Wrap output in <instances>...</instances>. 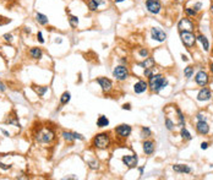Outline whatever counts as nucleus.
<instances>
[{
  "instance_id": "nucleus-45",
  "label": "nucleus",
  "mask_w": 213,
  "mask_h": 180,
  "mask_svg": "<svg viewBox=\"0 0 213 180\" xmlns=\"http://www.w3.org/2000/svg\"><path fill=\"white\" fill-rule=\"evenodd\" d=\"M1 132H2L6 137H9V136H10V132H9V131H6V130H4V129H1Z\"/></svg>"
},
{
  "instance_id": "nucleus-47",
  "label": "nucleus",
  "mask_w": 213,
  "mask_h": 180,
  "mask_svg": "<svg viewBox=\"0 0 213 180\" xmlns=\"http://www.w3.org/2000/svg\"><path fill=\"white\" fill-rule=\"evenodd\" d=\"M64 179H77V177L76 175H69V177H65Z\"/></svg>"
},
{
  "instance_id": "nucleus-30",
  "label": "nucleus",
  "mask_w": 213,
  "mask_h": 180,
  "mask_svg": "<svg viewBox=\"0 0 213 180\" xmlns=\"http://www.w3.org/2000/svg\"><path fill=\"white\" fill-rule=\"evenodd\" d=\"M78 22H80V20H78L77 16H75V15H70V16H69V23H70V26H71L72 28H76V27H77Z\"/></svg>"
},
{
  "instance_id": "nucleus-41",
  "label": "nucleus",
  "mask_w": 213,
  "mask_h": 180,
  "mask_svg": "<svg viewBox=\"0 0 213 180\" xmlns=\"http://www.w3.org/2000/svg\"><path fill=\"white\" fill-rule=\"evenodd\" d=\"M124 110H131V104L130 103H125V104H123V107H121Z\"/></svg>"
},
{
  "instance_id": "nucleus-46",
  "label": "nucleus",
  "mask_w": 213,
  "mask_h": 180,
  "mask_svg": "<svg viewBox=\"0 0 213 180\" xmlns=\"http://www.w3.org/2000/svg\"><path fill=\"white\" fill-rule=\"evenodd\" d=\"M138 170H140V175H143V170H145V165H142V167H140V168H138Z\"/></svg>"
},
{
  "instance_id": "nucleus-1",
  "label": "nucleus",
  "mask_w": 213,
  "mask_h": 180,
  "mask_svg": "<svg viewBox=\"0 0 213 180\" xmlns=\"http://www.w3.org/2000/svg\"><path fill=\"white\" fill-rule=\"evenodd\" d=\"M167 86H168V80L162 74H153L151 77H148V88L153 93L160 92Z\"/></svg>"
},
{
  "instance_id": "nucleus-29",
  "label": "nucleus",
  "mask_w": 213,
  "mask_h": 180,
  "mask_svg": "<svg viewBox=\"0 0 213 180\" xmlns=\"http://www.w3.org/2000/svg\"><path fill=\"white\" fill-rule=\"evenodd\" d=\"M164 125H165V127L169 130V131H173L175 129V124H174V121L170 119L169 117H167L165 119H164Z\"/></svg>"
},
{
  "instance_id": "nucleus-34",
  "label": "nucleus",
  "mask_w": 213,
  "mask_h": 180,
  "mask_svg": "<svg viewBox=\"0 0 213 180\" xmlns=\"http://www.w3.org/2000/svg\"><path fill=\"white\" fill-rule=\"evenodd\" d=\"M138 55L145 59V58L150 57V50L147 48H141V49H138Z\"/></svg>"
},
{
  "instance_id": "nucleus-40",
  "label": "nucleus",
  "mask_w": 213,
  "mask_h": 180,
  "mask_svg": "<svg viewBox=\"0 0 213 180\" xmlns=\"http://www.w3.org/2000/svg\"><path fill=\"white\" fill-rule=\"evenodd\" d=\"M0 169H2V170H9V169H11V164H4V163L0 162Z\"/></svg>"
},
{
  "instance_id": "nucleus-7",
  "label": "nucleus",
  "mask_w": 213,
  "mask_h": 180,
  "mask_svg": "<svg viewBox=\"0 0 213 180\" xmlns=\"http://www.w3.org/2000/svg\"><path fill=\"white\" fill-rule=\"evenodd\" d=\"M145 6H146V10L152 15H158L162 11V1L160 0H146Z\"/></svg>"
},
{
  "instance_id": "nucleus-38",
  "label": "nucleus",
  "mask_w": 213,
  "mask_h": 180,
  "mask_svg": "<svg viewBox=\"0 0 213 180\" xmlns=\"http://www.w3.org/2000/svg\"><path fill=\"white\" fill-rule=\"evenodd\" d=\"M192 7H194L197 12H198V11H201V10H202V2H201V1H197V2H195Z\"/></svg>"
},
{
  "instance_id": "nucleus-10",
  "label": "nucleus",
  "mask_w": 213,
  "mask_h": 180,
  "mask_svg": "<svg viewBox=\"0 0 213 180\" xmlns=\"http://www.w3.org/2000/svg\"><path fill=\"white\" fill-rule=\"evenodd\" d=\"M121 162L124 163V165H126L129 169H134L137 167L138 163V157L137 155H125L121 157Z\"/></svg>"
},
{
  "instance_id": "nucleus-50",
  "label": "nucleus",
  "mask_w": 213,
  "mask_h": 180,
  "mask_svg": "<svg viewBox=\"0 0 213 180\" xmlns=\"http://www.w3.org/2000/svg\"><path fill=\"white\" fill-rule=\"evenodd\" d=\"M181 58H183V60H184V61H188V57H186V55H184V54H183V55H181Z\"/></svg>"
},
{
  "instance_id": "nucleus-4",
  "label": "nucleus",
  "mask_w": 213,
  "mask_h": 180,
  "mask_svg": "<svg viewBox=\"0 0 213 180\" xmlns=\"http://www.w3.org/2000/svg\"><path fill=\"white\" fill-rule=\"evenodd\" d=\"M179 36H180V40L181 43L188 48V49H192L195 45H196V35L194 32H179Z\"/></svg>"
},
{
  "instance_id": "nucleus-21",
  "label": "nucleus",
  "mask_w": 213,
  "mask_h": 180,
  "mask_svg": "<svg viewBox=\"0 0 213 180\" xmlns=\"http://www.w3.org/2000/svg\"><path fill=\"white\" fill-rule=\"evenodd\" d=\"M196 39H197V42L201 43L202 49L205 52H208L210 50V42H208V38L206 36H203V35H196Z\"/></svg>"
},
{
  "instance_id": "nucleus-17",
  "label": "nucleus",
  "mask_w": 213,
  "mask_h": 180,
  "mask_svg": "<svg viewBox=\"0 0 213 180\" xmlns=\"http://www.w3.org/2000/svg\"><path fill=\"white\" fill-rule=\"evenodd\" d=\"M148 90V82H146L145 80H138L134 85V92L136 95H142Z\"/></svg>"
},
{
  "instance_id": "nucleus-6",
  "label": "nucleus",
  "mask_w": 213,
  "mask_h": 180,
  "mask_svg": "<svg viewBox=\"0 0 213 180\" xmlns=\"http://www.w3.org/2000/svg\"><path fill=\"white\" fill-rule=\"evenodd\" d=\"M178 30L179 32H194L195 23L190 17H183L178 22Z\"/></svg>"
},
{
  "instance_id": "nucleus-49",
  "label": "nucleus",
  "mask_w": 213,
  "mask_h": 180,
  "mask_svg": "<svg viewBox=\"0 0 213 180\" xmlns=\"http://www.w3.org/2000/svg\"><path fill=\"white\" fill-rule=\"evenodd\" d=\"M54 42H55V43H59V44H60V43H63V39H61V38H57V39L54 40Z\"/></svg>"
},
{
  "instance_id": "nucleus-42",
  "label": "nucleus",
  "mask_w": 213,
  "mask_h": 180,
  "mask_svg": "<svg viewBox=\"0 0 213 180\" xmlns=\"http://www.w3.org/2000/svg\"><path fill=\"white\" fill-rule=\"evenodd\" d=\"M210 147V143L208 142H202L201 143V150H207Z\"/></svg>"
},
{
  "instance_id": "nucleus-2",
  "label": "nucleus",
  "mask_w": 213,
  "mask_h": 180,
  "mask_svg": "<svg viewBox=\"0 0 213 180\" xmlns=\"http://www.w3.org/2000/svg\"><path fill=\"white\" fill-rule=\"evenodd\" d=\"M110 143H112V140L108 132H99L92 140V146L97 150H107L110 146Z\"/></svg>"
},
{
  "instance_id": "nucleus-3",
  "label": "nucleus",
  "mask_w": 213,
  "mask_h": 180,
  "mask_svg": "<svg viewBox=\"0 0 213 180\" xmlns=\"http://www.w3.org/2000/svg\"><path fill=\"white\" fill-rule=\"evenodd\" d=\"M55 139V132L50 127H43L36 134V141L39 143H50Z\"/></svg>"
},
{
  "instance_id": "nucleus-33",
  "label": "nucleus",
  "mask_w": 213,
  "mask_h": 180,
  "mask_svg": "<svg viewBox=\"0 0 213 180\" xmlns=\"http://www.w3.org/2000/svg\"><path fill=\"white\" fill-rule=\"evenodd\" d=\"M6 122H7V124H11V125H14V126H16V127H20V126H21L19 120H17V117H9V118L6 119Z\"/></svg>"
},
{
  "instance_id": "nucleus-36",
  "label": "nucleus",
  "mask_w": 213,
  "mask_h": 180,
  "mask_svg": "<svg viewBox=\"0 0 213 180\" xmlns=\"http://www.w3.org/2000/svg\"><path fill=\"white\" fill-rule=\"evenodd\" d=\"M88 167H90V169H93V170H96V169H98V162L97 160H88Z\"/></svg>"
},
{
  "instance_id": "nucleus-22",
  "label": "nucleus",
  "mask_w": 213,
  "mask_h": 180,
  "mask_svg": "<svg viewBox=\"0 0 213 180\" xmlns=\"http://www.w3.org/2000/svg\"><path fill=\"white\" fill-rule=\"evenodd\" d=\"M30 55H31L32 59L38 60L43 57V52H42V49L38 48V47H33V48L30 49Z\"/></svg>"
},
{
  "instance_id": "nucleus-15",
  "label": "nucleus",
  "mask_w": 213,
  "mask_h": 180,
  "mask_svg": "<svg viewBox=\"0 0 213 180\" xmlns=\"http://www.w3.org/2000/svg\"><path fill=\"white\" fill-rule=\"evenodd\" d=\"M142 150L146 156H152L155 150V142L152 140H145L142 143Z\"/></svg>"
},
{
  "instance_id": "nucleus-25",
  "label": "nucleus",
  "mask_w": 213,
  "mask_h": 180,
  "mask_svg": "<svg viewBox=\"0 0 213 180\" xmlns=\"http://www.w3.org/2000/svg\"><path fill=\"white\" fill-rule=\"evenodd\" d=\"M180 136H181V139H183L184 141H190L191 139H192L191 134L189 132V130H188L185 126H183V127H181V130H180Z\"/></svg>"
},
{
  "instance_id": "nucleus-9",
  "label": "nucleus",
  "mask_w": 213,
  "mask_h": 180,
  "mask_svg": "<svg viewBox=\"0 0 213 180\" xmlns=\"http://www.w3.org/2000/svg\"><path fill=\"white\" fill-rule=\"evenodd\" d=\"M150 33H151V38L158 43H163L167 39V33L159 27H152Z\"/></svg>"
},
{
  "instance_id": "nucleus-5",
  "label": "nucleus",
  "mask_w": 213,
  "mask_h": 180,
  "mask_svg": "<svg viewBox=\"0 0 213 180\" xmlns=\"http://www.w3.org/2000/svg\"><path fill=\"white\" fill-rule=\"evenodd\" d=\"M129 76H130V71L125 65H118L113 70V77L116 81H120V82L126 81L129 79Z\"/></svg>"
},
{
  "instance_id": "nucleus-26",
  "label": "nucleus",
  "mask_w": 213,
  "mask_h": 180,
  "mask_svg": "<svg viewBox=\"0 0 213 180\" xmlns=\"http://www.w3.org/2000/svg\"><path fill=\"white\" fill-rule=\"evenodd\" d=\"M70 99H71V93L67 92V91H65V92L61 95V97H60V104H61V105L67 104V103L70 102Z\"/></svg>"
},
{
  "instance_id": "nucleus-14",
  "label": "nucleus",
  "mask_w": 213,
  "mask_h": 180,
  "mask_svg": "<svg viewBox=\"0 0 213 180\" xmlns=\"http://www.w3.org/2000/svg\"><path fill=\"white\" fill-rule=\"evenodd\" d=\"M212 98V91L208 87H202L200 90V92L197 93V100L198 102H207Z\"/></svg>"
},
{
  "instance_id": "nucleus-32",
  "label": "nucleus",
  "mask_w": 213,
  "mask_h": 180,
  "mask_svg": "<svg viewBox=\"0 0 213 180\" xmlns=\"http://www.w3.org/2000/svg\"><path fill=\"white\" fill-rule=\"evenodd\" d=\"M184 75H185V77L188 80H190L192 77V75H194V67L192 66H186L185 70H184Z\"/></svg>"
},
{
  "instance_id": "nucleus-13",
  "label": "nucleus",
  "mask_w": 213,
  "mask_h": 180,
  "mask_svg": "<svg viewBox=\"0 0 213 180\" xmlns=\"http://www.w3.org/2000/svg\"><path fill=\"white\" fill-rule=\"evenodd\" d=\"M97 83L99 85V87L102 88V91L104 93H108L113 90V82L110 79H107V77H98L97 80Z\"/></svg>"
},
{
  "instance_id": "nucleus-44",
  "label": "nucleus",
  "mask_w": 213,
  "mask_h": 180,
  "mask_svg": "<svg viewBox=\"0 0 213 180\" xmlns=\"http://www.w3.org/2000/svg\"><path fill=\"white\" fill-rule=\"evenodd\" d=\"M5 90H6V87H5V85H4V83H2L1 81H0V91H1V92H4Z\"/></svg>"
},
{
  "instance_id": "nucleus-24",
  "label": "nucleus",
  "mask_w": 213,
  "mask_h": 180,
  "mask_svg": "<svg viewBox=\"0 0 213 180\" xmlns=\"http://www.w3.org/2000/svg\"><path fill=\"white\" fill-rule=\"evenodd\" d=\"M97 126L98 127H100V129L109 126V119H108L105 115H99L97 119Z\"/></svg>"
},
{
  "instance_id": "nucleus-16",
  "label": "nucleus",
  "mask_w": 213,
  "mask_h": 180,
  "mask_svg": "<svg viewBox=\"0 0 213 180\" xmlns=\"http://www.w3.org/2000/svg\"><path fill=\"white\" fill-rule=\"evenodd\" d=\"M196 131L200 135H207L210 132V125L207 120H198L196 124Z\"/></svg>"
},
{
  "instance_id": "nucleus-37",
  "label": "nucleus",
  "mask_w": 213,
  "mask_h": 180,
  "mask_svg": "<svg viewBox=\"0 0 213 180\" xmlns=\"http://www.w3.org/2000/svg\"><path fill=\"white\" fill-rule=\"evenodd\" d=\"M2 38H4V40H5V42H9V43H11V42H12V39H14V36H12L11 33H5V35L2 36Z\"/></svg>"
},
{
  "instance_id": "nucleus-20",
  "label": "nucleus",
  "mask_w": 213,
  "mask_h": 180,
  "mask_svg": "<svg viewBox=\"0 0 213 180\" xmlns=\"http://www.w3.org/2000/svg\"><path fill=\"white\" fill-rule=\"evenodd\" d=\"M137 65L140 67H142V69H151V67L155 66V60L152 57H147V58L143 59V61H140Z\"/></svg>"
},
{
  "instance_id": "nucleus-52",
  "label": "nucleus",
  "mask_w": 213,
  "mask_h": 180,
  "mask_svg": "<svg viewBox=\"0 0 213 180\" xmlns=\"http://www.w3.org/2000/svg\"><path fill=\"white\" fill-rule=\"evenodd\" d=\"M211 12L213 14V2H212V5H211Z\"/></svg>"
},
{
  "instance_id": "nucleus-19",
  "label": "nucleus",
  "mask_w": 213,
  "mask_h": 180,
  "mask_svg": "<svg viewBox=\"0 0 213 180\" xmlns=\"http://www.w3.org/2000/svg\"><path fill=\"white\" fill-rule=\"evenodd\" d=\"M173 170L175 173H179V174H190V173H192L191 167H189L186 164H174Z\"/></svg>"
},
{
  "instance_id": "nucleus-28",
  "label": "nucleus",
  "mask_w": 213,
  "mask_h": 180,
  "mask_svg": "<svg viewBox=\"0 0 213 180\" xmlns=\"http://www.w3.org/2000/svg\"><path fill=\"white\" fill-rule=\"evenodd\" d=\"M151 135H152V131H151V129H150L148 126H142V127H141V137L147 139V137H150Z\"/></svg>"
},
{
  "instance_id": "nucleus-11",
  "label": "nucleus",
  "mask_w": 213,
  "mask_h": 180,
  "mask_svg": "<svg viewBox=\"0 0 213 180\" xmlns=\"http://www.w3.org/2000/svg\"><path fill=\"white\" fill-rule=\"evenodd\" d=\"M61 136L63 139L66 141V142H74V141H83L85 140V136L82 134H78V132H72V131H63L61 132Z\"/></svg>"
},
{
  "instance_id": "nucleus-51",
  "label": "nucleus",
  "mask_w": 213,
  "mask_h": 180,
  "mask_svg": "<svg viewBox=\"0 0 213 180\" xmlns=\"http://www.w3.org/2000/svg\"><path fill=\"white\" fill-rule=\"evenodd\" d=\"M210 70H211V72L213 74V62H211V65H210Z\"/></svg>"
},
{
  "instance_id": "nucleus-31",
  "label": "nucleus",
  "mask_w": 213,
  "mask_h": 180,
  "mask_svg": "<svg viewBox=\"0 0 213 180\" xmlns=\"http://www.w3.org/2000/svg\"><path fill=\"white\" fill-rule=\"evenodd\" d=\"M185 14H186L188 17H196L198 12L195 10L194 7H189L188 6V7H185Z\"/></svg>"
},
{
  "instance_id": "nucleus-12",
  "label": "nucleus",
  "mask_w": 213,
  "mask_h": 180,
  "mask_svg": "<svg viewBox=\"0 0 213 180\" xmlns=\"http://www.w3.org/2000/svg\"><path fill=\"white\" fill-rule=\"evenodd\" d=\"M195 81H196V83H197L198 86L205 87V86H207L208 82H210V75H208L206 71L200 70V71L195 75Z\"/></svg>"
},
{
  "instance_id": "nucleus-23",
  "label": "nucleus",
  "mask_w": 213,
  "mask_h": 180,
  "mask_svg": "<svg viewBox=\"0 0 213 180\" xmlns=\"http://www.w3.org/2000/svg\"><path fill=\"white\" fill-rule=\"evenodd\" d=\"M35 19H36V21L38 22L40 26H45V25H48V22H49L48 16L44 15V14H40V12H37V14H36Z\"/></svg>"
},
{
  "instance_id": "nucleus-39",
  "label": "nucleus",
  "mask_w": 213,
  "mask_h": 180,
  "mask_svg": "<svg viewBox=\"0 0 213 180\" xmlns=\"http://www.w3.org/2000/svg\"><path fill=\"white\" fill-rule=\"evenodd\" d=\"M37 40H38L40 44H43V43L45 42V40H44V38H43V35H42V32H40V31H38V32H37Z\"/></svg>"
},
{
  "instance_id": "nucleus-35",
  "label": "nucleus",
  "mask_w": 213,
  "mask_h": 180,
  "mask_svg": "<svg viewBox=\"0 0 213 180\" xmlns=\"http://www.w3.org/2000/svg\"><path fill=\"white\" fill-rule=\"evenodd\" d=\"M153 74H155V67H151V69H145V71H143V75H145L146 77H151Z\"/></svg>"
},
{
  "instance_id": "nucleus-48",
  "label": "nucleus",
  "mask_w": 213,
  "mask_h": 180,
  "mask_svg": "<svg viewBox=\"0 0 213 180\" xmlns=\"http://www.w3.org/2000/svg\"><path fill=\"white\" fill-rule=\"evenodd\" d=\"M115 4H120V2H124V1H126V0H113Z\"/></svg>"
},
{
  "instance_id": "nucleus-27",
  "label": "nucleus",
  "mask_w": 213,
  "mask_h": 180,
  "mask_svg": "<svg viewBox=\"0 0 213 180\" xmlns=\"http://www.w3.org/2000/svg\"><path fill=\"white\" fill-rule=\"evenodd\" d=\"M33 90H35V92L38 95L39 97H43L45 95V92L48 91V87H45V86H40V87L33 86Z\"/></svg>"
},
{
  "instance_id": "nucleus-18",
  "label": "nucleus",
  "mask_w": 213,
  "mask_h": 180,
  "mask_svg": "<svg viewBox=\"0 0 213 180\" xmlns=\"http://www.w3.org/2000/svg\"><path fill=\"white\" fill-rule=\"evenodd\" d=\"M105 4H107V0H88L87 1L88 10L92 12H96L97 10H99L100 6H104Z\"/></svg>"
},
{
  "instance_id": "nucleus-8",
  "label": "nucleus",
  "mask_w": 213,
  "mask_h": 180,
  "mask_svg": "<svg viewBox=\"0 0 213 180\" xmlns=\"http://www.w3.org/2000/svg\"><path fill=\"white\" fill-rule=\"evenodd\" d=\"M114 131L120 139H127L132 132V127L129 124H121V125L116 126Z\"/></svg>"
},
{
  "instance_id": "nucleus-43",
  "label": "nucleus",
  "mask_w": 213,
  "mask_h": 180,
  "mask_svg": "<svg viewBox=\"0 0 213 180\" xmlns=\"http://www.w3.org/2000/svg\"><path fill=\"white\" fill-rule=\"evenodd\" d=\"M196 118H197V120H207V118H206L202 113H198V114L196 115Z\"/></svg>"
}]
</instances>
